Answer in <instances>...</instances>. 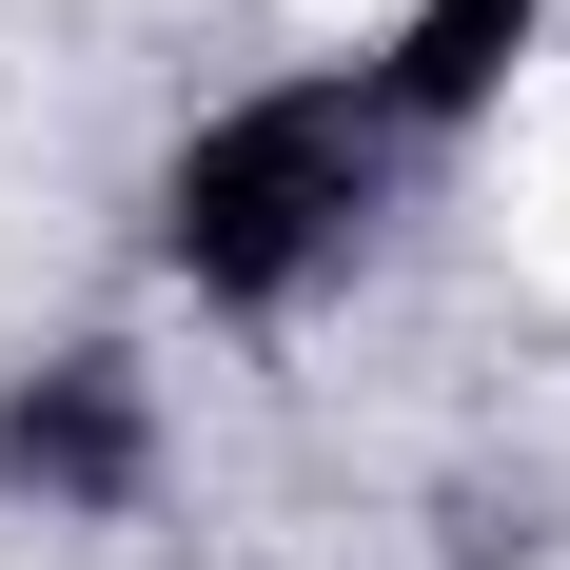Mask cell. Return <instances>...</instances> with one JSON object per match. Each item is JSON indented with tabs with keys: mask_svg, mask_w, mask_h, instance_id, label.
<instances>
[{
	"mask_svg": "<svg viewBox=\"0 0 570 570\" xmlns=\"http://www.w3.org/2000/svg\"><path fill=\"white\" fill-rule=\"evenodd\" d=\"M374 177H394V118H374L354 59L335 79H256V99H217L158 158V256L217 295V315H295V295L374 236Z\"/></svg>",
	"mask_w": 570,
	"mask_h": 570,
	"instance_id": "cell-1",
	"label": "cell"
},
{
	"mask_svg": "<svg viewBox=\"0 0 570 570\" xmlns=\"http://www.w3.org/2000/svg\"><path fill=\"white\" fill-rule=\"evenodd\" d=\"M138 472H158V394L118 335L0 374V512H138Z\"/></svg>",
	"mask_w": 570,
	"mask_h": 570,
	"instance_id": "cell-2",
	"label": "cell"
},
{
	"mask_svg": "<svg viewBox=\"0 0 570 570\" xmlns=\"http://www.w3.org/2000/svg\"><path fill=\"white\" fill-rule=\"evenodd\" d=\"M531 40H551V0H413L354 79H374V118H394V138H453V118L512 99V59H531Z\"/></svg>",
	"mask_w": 570,
	"mask_h": 570,
	"instance_id": "cell-3",
	"label": "cell"
}]
</instances>
